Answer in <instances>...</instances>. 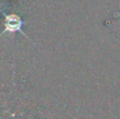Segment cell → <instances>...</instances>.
Returning <instances> with one entry per match:
<instances>
[{
  "instance_id": "1",
  "label": "cell",
  "mask_w": 120,
  "mask_h": 119,
  "mask_svg": "<svg viewBox=\"0 0 120 119\" xmlns=\"http://www.w3.org/2000/svg\"><path fill=\"white\" fill-rule=\"evenodd\" d=\"M21 24H22V21L16 15H11L5 19V29L10 32L20 31Z\"/></svg>"
}]
</instances>
